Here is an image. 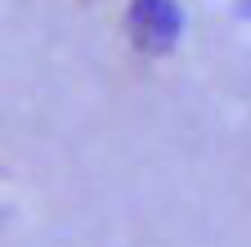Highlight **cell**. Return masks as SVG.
<instances>
[{
  "instance_id": "cell-1",
  "label": "cell",
  "mask_w": 251,
  "mask_h": 247,
  "mask_svg": "<svg viewBox=\"0 0 251 247\" xmlns=\"http://www.w3.org/2000/svg\"><path fill=\"white\" fill-rule=\"evenodd\" d=\"M126 27H130L135 50H144V54H166L179 41L184 14H179L175 0H130Z\"/></svg>"
}]
</instances>
